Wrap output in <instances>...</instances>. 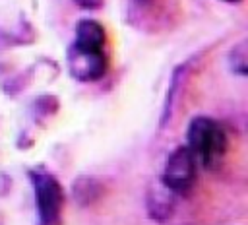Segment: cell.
Instances as JSON below:
<instances>
[{
  "mask_svg": "<svg viewBox=\"0 0 248 225\" xmlns=\"http://www.w3.org/2000/svg\"><path fill=\"white\" fill-rule=\"evenodd\" d=\"M101 190H103V188L99 186V182H97V180H91V178H81L79 182L74 184V196H76V200L81 202V204H83V198H85V204L93 202Z\"/></svg>",
  "mask_w": 248,
  "mask_h": 225,
  "instance_id": "cell-7",
  "label": "cell"
},
{
  "mask_svg": "<svg viewBox=\"0 0 248 225\" xmlns=\"http://www.w3.org/2000/svg\"><path fill=\"white\" fill-rule=\"evenodd\" d=\"M198 175V161L192 155V151L186 145L176 147L165 165L161 182L172 192V194H188L196 182Z\"/></svg>",
  "mask_w": 248,
  "mask_h": 225,
  "instance_id": "cell-3",
  "label": "cell"
},
{
  "mask_svg": "<svg viewBox=\"0 0 248 225\" xmlns=\"http://www.w3.org/2000/svg\"><path fill=\"white\" fill-rule=\"evenodd\" d=\"M107 54L103 48H89L81 45H72L68 50L70 74L79 81H95L107 72Z\"/></svg>",
  "mask_w": 248,
  "mask_h": 225,
  "instance_id": "cell-4",
  "label": "cell"
},
{
  "mask_svg": "<svg viewBox=\"0 0 248 225\" xmlns=\"http://www.w3.org/2000/svg\"><path fill=\"white\" fill-rule=\"evenodd\" d=\"M227 2H232V4H236V2H242V0H227Z\"/></svg>",
  "mask_w": 248,
  "mask_h": 225,
  "instance_id": "cell-9",
  "label": "cell"
},
{
  "mask_svg": "<svg viewBox=\"0 0 248 225\" xmlns=\"http://www.w3.org/2000/svg\"><path fill=\"white\" fill-rule=\"evenodd\" d=\"M105 29L95 19H81L76 27V45L89 47V48H103L105 47Z\"/></svg>",
  "mask_w": 248,
  "mask_h": 225,
  "instance_id": "cell-6",
  "label": "cell"
},
{
  "mask_svg": "<svg viewBox=\"0 0 248 225\" xmlns=\"http://www.w3.org/2000/svg\"><path fill=\"white\" fill-rule=\"evenodd\" d=\"M35 192L39 225H60L62 223V204L64 194L60 182L45 169H35L29 173Z\"/></svg>",
  "mask_w": 248,
  "mask_h": 225,
  "instance_id": "cell-2",
  "label": "cell"
},
{
  "mask_svg": "<svg viewBox=\"0 0 248 225\" xmlns=\"http://www.w3.org/2000/svg\"><path fill=\"white\" fill-rule=\"evenodd\" d=\"M186 147L192 151L198 163L207 169L219 165L227 151V136L223 126L209 118V116H196L192 118L188 132H186Z\"/></svg>",
  "mask_w": 248,
  "mask_h": 225,
  "instance_id": "cell-1",
  "label": "cell"
},
{
  "mask_svg": "<svg viewBox=\"0 0 248 225\" xmlns=\"http://www.w3.org/2000/svg\"><path fill=\"white\" fill-rule=\"evenodd\" d=\"M147 211L149 217L163 223L167 221L172 211H174V202H172V192L161 182V186H155L147 194Z\"/></svg>",
  "mask_w": 248,
  "mask_h": 225,
  "instance_id": "cell-5",
  "label": "cell"
},
{
  "mask_svg": "<svg viewBox=\"0 0 248 225\" xmlns=\"http://www.w3.org/2000/svg\"><path fill=\"white\" fill-rule=\"evenodd\" d=\"M74 2L81 8H85V10H99L105 4V0H74Z\"/></svg>",
  "mask_w": 248,
  "mask_h": 225,
  "instance_id": "cell-8",
  "label": "cell"
}]
</instances>
